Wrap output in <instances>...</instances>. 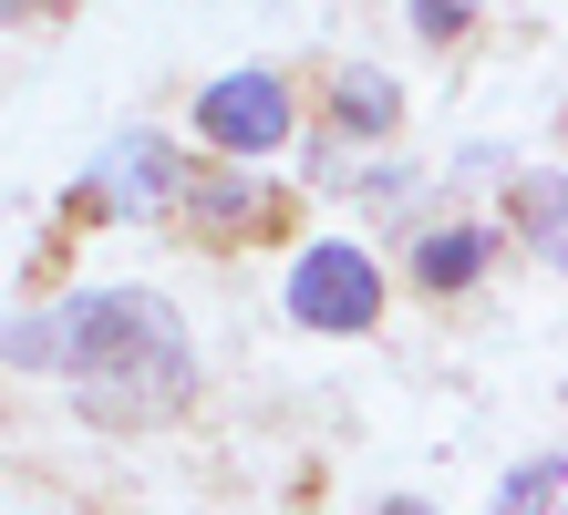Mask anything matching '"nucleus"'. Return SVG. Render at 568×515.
<instances>
[{
    "mask_svg": "<svg viewBox=\"0 0 568 515\" xmlns=\"http://www.w3.org/2000/svg\"><path fill=\"white\" fill-rule=\"evenodd\" d=\"M52 371H73L93 423H165L196 392L186 320L155 289H93L73 309H52Z\"/></svg>",
    "mask_w": 568,
    "mask_h": 515,
    "instance_id": "f257e3e1",
    "label": "nucleus"
},
{
    "mask_svg": "<svg viewBox=\"0 0 568 515\" xmlns=\"http://www.w3.org/2000/svg\"><path fill=\"white\" fill-rule=\"evenodd\" d=\"M290 320L300 330H373L383 320V268L362 258V248H342V237H321V248H300V268H290Z\"/></svg>",
    "mask_w": 568,
    "mask_h": 515,
    "instance_id": "f03ea898",
    "label": "nucleus"
},
{
    "mask_svg": "<svg viewBox=\"0 0 568 515\" xmlns=\"http://www.w3.org/2000/svg\"><path fill=\"white\" fill-rule=\"evenodd\" d=\"M196 134H207L217 155H280L290 145V83L280 73H217L207 93H196Z\"/></svg>",
    "mask_w": 568,
    "mask_h": 515,
    "instance_id": "7ed1b4c3",
    "label": "nucleus"
},
{
    "mask_svg": "<svg viewBox=\"0 0 568 515\" xmlns=\"http://www.w3.org/2000/svg\"><path fill=\"white\" fill-rule=\"evenodd\" d=\"M186 186V165H176V145H165V134H114L104 145V165H93V206H114V217H145V206H165Z\"/></svg>",
    "mask_w": 568,
    "mask_h": 515,
    "instance_id": "20e7f679",
    "label": "nucleus"
},
{
    "mask_svg": "<svg viewBox=\"0 0 568 515\" xmlns=\"http://www.w3.org/2000/svg\"><path fill=\"white\" fill-rule=\"evenodd\" d=\"M331 124H342V134H393V124H404L393 73H373V62H362V73H342V83H331Z\"/></svg>",
    "mask_w": 568,
    "mask_h": 515,
    "instance_id": "39448f33",
    "label": "nucleus"
},
{
    "mask_svg": "<svg viewBox=\"0 0 568 515\" xmlns=\"http://www.w3.org/2000/svg\"><path fill=\"white\" fill-rule=\"evenodd\" d=\"M476 268H486V237H476V227H434L424 248H414V279H424V289H465Z\"/></svg>",
    "mask_w": 568,
    "mask_h": 515,
    "instance_id": "423d86ee",
    "label": "nucleus"
},
{
    "mask_svg": "<svg viewBox=\"0 0 568 515\" xmlns=\"http://www.w3.org/2000/svg\"><path fill=\"white\" fill-rule=\"evenodd\" d=\"M176 196H196V217H207V227H258V176H196Z\"/></svg>",
    "mask_w": 568,
    "mask_h": 515,
    "instance_id": "0eeeda50",
    "label": "nucleus"
},
{
    "mask_svg": "<svg viewBox=\"0 0 568 515\" xmlns=\"http://www.w3.org/2000/svg\"><path fill=\"white\" fill-rule=\"evenodd\" d=\"M496 515H558V454H527L496 495Z\"/></svg>",
    "mask_w": 568,
    "mask_h": 515,
    "instance_id": "6e6552de",
    "label": "nucleus"
},
{
    "mask_svg": "<svg viewBox=\"0 0 568 515\" xmlns=\"http://www.w3.org/2000/svg\"><path fill=\"white\" fill-rule=\"evenodd\" d=\"M0 361L11 371H52V320H0Z\"/></svg>",
    "mask_w": 568,
    "mask_h": 515,
    "instance_id": "1a4fd4ad",
    "label": "nucleus"
},
{
    "mask_svg": "<svg viewBox=\"0 0 568 515\" xmlns=\"http://www.w3.org/2000/svg\"><path fill=\"white\" fill-rule=\"evenodd\" d=\"M414 31H424L434 52H445L455 31H476V0H414Z\"/></svg>",
    "mask_w": 568,
    "mask_h": 515,
    "instance_id": "9d476101",
    "label": "nucleus"
},
{
    "mask_svg": "<svg viewBox=\"0 0 568 515\" xmlns=\"http://www.w3.org/2000/svg\"><path fill=\"white\" fill-rule=\"evenodd\" d=\"M548 196H558L548 176H538V186H527V196H517V217H527V227H538V258H558V206H548Z\"/></svg>",
    "mask_w": 568,
    "mask_h": 515,
    "instance_id": "9b49d317",
    "label": "nucleus"
},
{
    "mask_svg": "<svg viewBox=\"0 0 568 515\" xmlns=\"http://www.w3.org/2000/svg\"><path fill=\"white\" fill-rule=\"evenodd\" d=\"M31 11H52V0H0V21H31Z\"/></svg>",
    "mask_w": 568,
    "mask_h": 515,
    "instance_id": "f8f14e48",
    "label": "nucleus"
},
{
    "mask_svg": "<svg viewBox=\"0 0 568 515\" xmlns=\"http://www.w3.org/2000/svg\"><path fill=\"white\" fill-rule=\"evenodd\" d=\"M383 515H434V505H414V495H393V505H383Z\"/></svg>",
    "mask_w": 568,
    "mask_h": 515,
    "instance_id": "ddd939ff",
    "label": "nucleus"
}]
</instances>
